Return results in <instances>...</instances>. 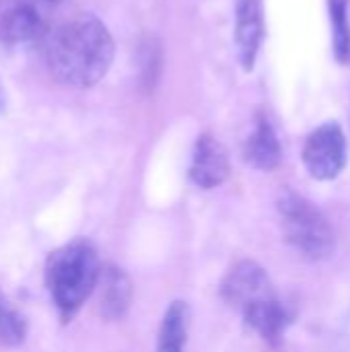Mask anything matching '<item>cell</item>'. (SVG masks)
Masks as SVG:
<instances>
[{
	"mask_svg": "<svg viewBox=\"0 0 350 352\" xmlns=\"http://www.w3.org/2000/svg\"><path fill=\"white\" fill-rule=\"evenodd\" d=\"M116 43L101 19L83 12L56 27L43 45L50 74L72 89L95 87L111 68Z\"/></svg>",
	"mask_w": 350,
	"mask_h": 352,
	"instance_id": "6da1fadb",
	"label": "cell"
},
{
	"mask_svg": "<svg viewBox=\"0 0 350 352\" xmlns=\"http://www.w3.org/2000/svg\"><path fill=\"white\" fill-rule=\"evenodd\" d=\"M45 2H54L56 4V2H62V0H45Z\"/></svg>",
	"mask_w": 350,
	"mask_h": 352,
	"instance_id": "ac0fdd59",
	"label": "cell"
},
{
	"mask_svg": "<svg viewBox=\"0 0 350 352\" xmlns=\"http://www.w3.org/2000/svg\"><path fill=\"white\" fill-rule=\"evenodd\" d=\"M340 342H342L344 351H350V311L342 324V330H340Z\"/></svg>",
	"mask_w": 350,
	"mask_h": 352,
	"instance_id": "2e32d148",
	"label": "cell"
},
{
	"mask_svg": "<svg viewBox=\"0 0 350 352\" xmlns=\"http://www.w3.org/2000/svg\"><path fill=\"white\" fill-rule=\"evenodd\" d=\"M43 16L33 0H0V41L23 43L43 35Z\"/></svg>",
	"mask_w": 350,
	"mask_h": 352,
	"instance_id": "52a82bcc",
	"label": "cell"
},
{
	"mask_svg": "<svg viewBox=\"0 0 350 352\" xmlns=\"http://www.w3.org/2000/svg\"><path fill=\"white\" fill-rule=\"evenodd\" d=\"M161 45L151 37L144 45H142V66H140V78L146 91H153V87L159 80V72H161Z\"/></svg>",
	"mask_w": 350,
	"mask_h": 352,
	"instance_id": "9a60e30c",
	"label": "cell"
},
{
	"mask_svg": "<svg viewBox=\"0 0 350 352\" xmlns=\"http://www.w3.org/2000/svg\"><path fill=\"white\" fill-rule=\"evenodd\" d=\"M241 318L248 324V328H252L264 342L272 346H276L285 338L289 326L293 324V314L287 309L281 297L248 309Z\"/></svg>",
	"mask_w": 350,
	"mask_h": 352,
	"instance_id": "8fae6325",
	"label": "cell"
},
{
	"mask_svg": "<svg viewBox=\"0 0 350 352\" xmlns=\"http://www.w3.org/2000/svg\"><path fill=\"white\" fill-rule=\"evenodd\" d=\"M97 250L87 239H74L56 250L45 266V283L58 311L70 320L93 295L101 278Z\"/></svg>",
	"mask_w": 350,
	"mask_h": 352,
	"instance_id": "7a4b0ae2",
	"label": "cell"
},
{
	"mask_svg": "<svg viewBox=\"0 0 350 352\" xmlns=\"http://www.w3.org/2000/svg\"><path fill=\"white\" fill-rule=\"evenodd\" d=\"M274 285L268 272L254 260L237 262L221 283V299L241 316L266 301L276 299Z\"/></svg>",
	"mask_w": 350,
	"mask_h": 352,
	"instance_id": "277c9868",
	"label": "cell"
},
{
	"mask_svg": "<svg viewBox=\"0 0 350 352\" xmlns=\"http://www.w3.org/2000/svg\"><path fill=\"white\" fill-rule=\"evenodd\" d=\"M188 330H190V305L177 299L169 303V307L163 314L155 352H186Z\"/></svg>",
	"mask_w": 350,
	"mask_h": 352,
	"instance_id": "7c38bea8",
	"label": "cell"
},
{
	"mask_svg": "<svg viewBox=\"0 0 350 352\" xmlns=\"http://www.w3.org/2000/svg\"><path fill=\"white\" fill-rule=\"evenodd\" d=\"M99 314L107 322L122 320L132 303V280L116 264H109L101 270L99 278Z\"/></svg>",
	"mask_w": 350,
	"mask_h": 352,
	"instance_id": "9c48e42d",
	"label": "cell"
},
{
	"mask_svg": "<svg viewBox=\"0 0 350 352\" xmlns=\"http://www.w3.org/2000/svg\"><path fill=\"white\" fill-rule=\"evenodd\" d=\"M229 173H231V165L225 146L208 132L198 136L190 163L192 184L198 186L200 190H212L225 184Z\"/></svg>",
	"mask_w": 350,
	"mask_h": 352,
	"instance_id": "8992f818",
	"label": "cell"
},
{
	"mask_svg": "<svg viewBox=\"0 0 350 352\" xmlns=\"http://www.w3.org/2000/svg\"><path fill=\"white\" fill-rule=\"evenodd\" d=\"M303 165L314 179H336L347 165V136L336 122L316 128L303 144Z\"/></svg>",
	"mask_w": 350,
	"mask_h": 352,
	"instance_id": "5b68a950",
	"label": "cell"
},
{
	"mask_svg": "<svg viewBox=\"0 0 350 352\" xmlns=\"http://www.w3.org/2000/svg\"><path fill=\"white\" fill-rule=\"evenodd\" d=\"M330 21L334 29V54L340 64L350 62V23L349 0H328Z\"/></svg>",
	"mask_w": 350,
	"mask_h": 352,
	"instance_id": "4fadbf2b",
	"label": "cell"
},
{
	"mask_svg": "<svg viewBox=\"0 0 350 352\" xmlns=\"http://www.w3.org/2000/svg\"><path fill=\"white\" fill-rule=\"evenodd\" d=\"M276 210L285 239L299 256L320 262L334 254V227L311 200L293 190H283L276 200Z\"/></svg>",
	"mask_w": 350,
	"mask_h": 352,
	"instance_id": "3957f363",
	"label": "cell"
},
{
	"mask_svg": "<svg viewBox=\"0 0 350 352\" xmlns=\"http://www.w3.org/2000/svg\"><path fill=\"white\" fill-rule=\"evenodd\" d=\"M25 334L27 326L23 316L0 293V342L6 346H17L25 340Z\"/></svg>",
	"mask_w": 350,
	"mask_h": 352,
	"instance_id": "5bb4252c",
	"label": "cell"
},
{
	"mask_svg": "<svg viewBox=\"0 0 350 352\" xmlns=\"http://www.w3.org/2000/svg\"><path fill=\"white\" fill-rule=\"evenodd\" d=\"M264 39V2L237 0L235 6V43L239 62L245 70H254Z\"/></svg>",
	"mask_w": 350,
	"mask_h": 352,
	"instance_id": "ba28073f",
	"label": "cell"
},
{
	"mask_svg": "<svg viewBox=\"0 0 350 352\" xmlns=\"http://www.w3.org/2000/svg\"><path fill=\"white\" fill-rule=\"evenodd\" d=\"M283 148L266 116H258L256 126L243 142V161L260 171H272L281 165Z\"/></svg>",
	"mask_w": 350,
	"mask_h": 352,
	"instance_id": "30bf717a",
	"label": "cell"
},
{
	"mask_svg": "<svg viewBox=\"0 0 350 352\" xmlns=\"http://www.w3.org/2000/svg\"><path fill=\"white\" fill-rule=\"evenodd\" d=\"M4 105H6V93H4L2 85H0V113L4 111Z\"/></svg>",
	"mask_w": 350,
	"mask_h": 352,
	"instance_id": "e0dca14e",
	"label": "cell"
}]
</instances>
